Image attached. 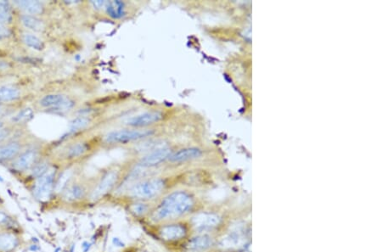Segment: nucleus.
<instances>
[{
	"label": "nucleus",
	"mask_w": 382,
	"mask_h": 252,
	"mask_svg": "<svg viewBox=\"0 0 382 252\" xmlns=\"http://www.w3.org/2000/svg\"><path fill=\"white\" fill-rule=\"evenodd\" d=\"M18 245V240L11 234H0V251L8 252L15 249Z\"/></svg>",
	"instance_id": "16"
},
{
	"label": "nucleus",
	"mask_w": 382,
	"mask_h": 252,
	"mask_svg": "<svg viewBox=\"0 0 382 252\" xmlns=\"http://www.w3.org/2000/svg\"><path fill=\"white\" fill-rule=\"evenodd\" d=\"M118 179V172L116 170H112L111 172H107L104 178L100 180L99 185H97L96 189L93 192V200H97L107 194L109 191L113 188L115 184Z\"/></svg>",
	"instance_id": "8"
},
{
	"label": "nucleus",
	"mask_w": 382,
	"mask_h": 252,
	"mask_svg": "<svg viewBox=\"0 0 382 252\" xmlns=\"http://www.w3.org/2000/svg\"><path fill=\"white\" fill-rule=\"evenodd\" d=\"M246 239L240 234H230L223 238L219 246L223 249H238L243 247Z\"/></svg>",
	"instance_id": "13"
},
{
	"label": "nucleus",
	"mask_w": 382,
	"mask_h": 252,
	"mask_svg": "<svg viewBox=\"0 0 382 252\" xmlns=\"http://www.w3.org/2000/svg\"><path fill=\"white\" fill-rule=\"evenodd\" d=\"M20 145L17 143H11L0 147V161L11 159L18 154Z\"/></svg>",
	"instance_id": "18"
},
{
	"label": "nucleus",
	"mask_w": 382,
	"mask_h": 252,
	"mask_svg": "<svg viewBox=\"0 0 382 252\" xmlns=\"http://www.w3.org/2000/svg\"><path fill=\"white\" fill-rule=\"evenodd\" d=\"M37 159V152L35 151H26L21 155L15 163V167L19 171L29 169L33 166Z\"/></svg>",
	"instance_id": "14"
},
{
	"label": "nucleus",
	"mask_w": 382,
	"mask_h": 252,
	"mask_svg": "<svg viewBox=\"0 0 382 252\" xmlns=\"http://www.w3.org/2000/svg\"><path fill=\"white\" fill-rule=\"evenodd\" d=\"M153 134V130L150 129L115 130L105 136V140L108 144H125L151 137Z\"/></svg>",
	"instance_id": "2"
},
{
	"label": "nucleus",
	"mask_w": 382,
	"mask_h": 252,
	"mask_svg": "<svg viewBox=\"0 0 382 252\" xmlns=\"http://www.w3.org/2000/svg\"><path fill=\"white\" fill-rule=\"evenodd\" d=\"M60 252V249L56 250V252Z\"/></svg>",
	"instance_id": "36"
},
{
	"label": "nucleus",
	"mask_w": 382,
	"mask_h": 252,
	"mask_svg": "<svg viewBox=\"0 0 382 252\" xmlns=\"http://www.w3.org/2000/svg\"><path fill=\"white\" fill-rule=\"evenodd\" d=\"M1 111H2V107L0 106V113H1Z\"/></svg>",
	"instance_id": "35"
},
{
	"label": "nucleus",
	"mask_w": 382,
	"mask_h": 252,
	"mask_svg": "<svg viewBox=\"0 0 382 252\" xmlns=\"http://www.w3.org/2000/svg\"><path fill=\"white\" fill-rule=\"evenodd\" d=\"M163 117V115L160 111H151L142 112L140 114L136 115L127 119L126 124L127 126L133 127H145L151 124L160 122Z\"/></svg>",
	"instance_id": "7"
},
{
	"label": "nucleus",
	"mask_w": 382,
	"mask_h": 252,
	"mask_svg": "<svg viewBox=\"0 0 382 252\" xmlns=\"http://www.w3.org/2000/svg\"><path fill=\"white\" fill-rule=\"evenodd\" d=\"M105 9L107 15L112 19L119 20L126 16V6L123 1H107Z\"/></svg>",
	"instance_id": "11"
},
{
	"label": "nucleus",
	"mask_w": 382,
	"mask_h": 252,
	"mask_svg": "<svg viewBox=\"0 0 382 252\" xmlns=\"http://www.w3.org/2000/svg\"><path fill=\"white\" fill-rule=\"evenodd\" d=\"M22 40L25 43L26 45L30 47L32 49H36V50H41L43 49V42L36 37L35 35L30 33H24L22 35Z\"/></svg>",
	"instance_id": "23"
},
{
	"label": "nucleus",
	"mask_w": 382,
	"mask_h": 252,
	"mask_svg": "<svg viewBox=\"0 0 382 252\" xmlns=\"http://www.w3.org/2000/svg\"><path fill=\"white\" fill-rule=\"evenodd\" d=\"M40 105L43 107L50 108L56 111H66L74 106V102L63 94H49L41 99Z\"/></svg>",
	"instance_id": "5"
},
{
	"label": "nucleus",
	"mask_w": 382,
	"mask_h": 252,
	"mask_svg": "<svg viewBox=\"0 0 382 252\" xmlns=\"http://www.w3.org/2000/svg\"><path fill=\"white\" fill-rule=\"evenodd\" d=\"M32 117H33V111L31 108H25V109H22V111H19L18 113L13 117V121L16 123H24L32 119Z\"/></svg>",
	"instance_id": "25"
},
{
	"label": "nucleus",
	"mask_w": 382,
	"mask_h": 252,
	"mask_svg": "<svg viewBox=\"0 0 382 252\" xmlns=\"http://www.w3.org/2000/svg\"><path fill=\"white\" fill-rule=\"evenodd\" d=\"M212 238L207 235H200L193 238L187 244V248L191 251H205L213 246Z\"/></svg>",
	"instance_id": "15"
},
{
	"label": "nucleus",
	"mask_w": 382,
	"mask_h": 252,
	"mask_svg": "<svg viewBox=\"0 0 382 252\" xmlns=\"http://www.w3.org/2000/svg\"><path fill=\"white\" fill-rule=\"evenodd\" d=\"M193 200L190 194L184 191H176L164 199L155 212L157 220L172 219L184 215L191 209Z\"/></svg>",
	"instance_id": "1"
},
{
	"label": "nucleus",
	"mask_w": 382,
	"mask_h": 252,
	"mask_svg": "<svg viewBox=\"0 0 382 252\" xmlns=\"http://www.w3.org/2000/svg\"><path fill=\"white\" fill-rule=\"evenodd\" d=\"M186 230L181 225H169L160 229V236L166 240H176L185 236Z\"/></svg>",
	"instance_id": "12"
},
{
	"label": "nucleus",
	"mask_w": 382,
	"mask_h": 252,
	"mask_svg": "<svg viewBox=\"0 0 382 252\" xmlns=\"http://www.w3.org/2000/svg\"><path fill=\"white\" fill-rule=\"evenodd\" d=\"M71 175H72V172L71 170H65V172L62 173L61 177L59 178L58 181L56 183V187H55L56 193H61L62 191H63V189L67 185L68 182L71 179Z\"/></svg>",
	"instance_id": "24"
},
{
	"label": "nucleus",
	"mask_w": 382,
	"mask_h": 252,
	"mask_svg": "<svg viewBox=\"0 0 382 252\" xmlns=\"http://www.w3.org/2000/svg\"><path fill=\"white\" fill-rule=\"evenodd\" d=\"M84 194L83 188L79 185H73L69 188L64 194V199L67 201H74L79 200Z\"/></svg>",
	"instance_id": "22"
},
{
	"label": "nucleus",
	"mask_w": 382,
	"mask_h": 252,
	"mask_svg": "<svg viewBox=\"0 0 382 252\" xmlns=\"http://www.w3.org/2000/svg\"><path fill=\"white\" fill-rule=\"evenodd\" d=\"M20 97V91L14 87L0 88V101L9 102L16 100Z\"/></svg>",
	"instance_id": "19"
},
{
	"label": "nucleus",
	"mask_w": 382,
	"mask_h": 252,
	"mask_svg": "<svg viewBox=\"0 0 382 252\" xmlns=\"http://www.w3.org/2000/svg\"><path fill=\"white\" fill-rule=\"evenodd\" d=\"M2 128H3V123L0 122V131H2Z\"/></svg>",
	"instance_id": "34"
},
{
	"label": "nucleus",
	"mask_w": 382,
	"mask_h": 252,
	"mask_svg": "<svg viewBox=\"0 0 382 252\" xmlns=\"http://www.w3.org/2000/svg\"><path fill=\"white\" fill-rule=\"evenodd\" d=\"M219 216L213 213H200L192 219V223L198 230H207L215 228L220 223Z\"/></svg>",
	"instance_id": "9"
},
{
	"label": "nucleus",
	"mask_w": 382,
	"mask_h": 252,
	"mask_svg": "<svg viewBox=\"0 0 382 252\" xmlns=\"http://www.w3.org/2000/svg\"><path fill=\"white\" fill-rule=\"evenodd\" d=\"M49 169H50L49 164L46 161H43V162L39 163L34 166L33 169L32 171V175L36 177V178H39Z\"/></svg>",
	"instance_id": "28"
},
{
	"label": "nucleus",
	"mask_w": 382,
	"mask_h": 252,
	"mask_svg": "<svg viewBox=\"0 0 382 252\" xmlns=\"http://www.w3.org/2000/svg\"><path fill=\"white\" fill-rule=\"evenodd\" d=\"M11 15L8 8V3L5 1H0V22H9Z\"/></svg>",
	"instance_id": "27"
},
{
	"label": "nucleus",
	"mask_w": 382,
	"mask_h": 252,
	"mask_svg": "<svg viewBox=\"0 0 382 252\" xmlns=\"http://www.w3.org/2000/svg\"><path fill=\"white\" fill-rule=\"evenodd\" d=\"M56 169L50 168L43 175L37 178L34 186L33 193L37 200L45 202L50 200L54 189Z\"/></svg>",
	"instance_id": "4"
},
{
	"label": "nucleus",
	"mask_w": 382,
	"mask_h": 252,
	"mask_svg": "<svg viewBox=\"0 0 382 252\" xmlns=\"http://www.w3.org/2000/svg\"><path fill=\"white\" fill-rule=\"evenodd\" d=\"M90 124V120L88 117H78L71 121L69 125V133H74L81 130L85 129Z\"/></svg>",
	"instance_id": "20"
},
{
	"label": "nucleus",
	"mask_w": 382,
	"mask_h": 252,
	"mask_svg": "<svg viewBox=\"0 0 382 252\" xmlns=\"http://www.w3.org/2000/svg\"><path fill=\"white\" fill-rule=\"evenodd\" d=\"M107 1H92L91 4L96 9H105Z\"/></svg>",
	"instance_id": "30"
},
{
	"label": "nucleus",
	"mask_w": 382,
	"mask_h": 252,
	"mask_svg": "<svg viewBox=\"0 0 382 252\" xmlns=\"http://www.w3.org/2000/svg\"><path fill=\"white\" fill-rule=\"evenodd\" d=\"M171 154H172L171 149L167 146L162 145L154 151L149 152L145 155V157H142L141 160L139 161V165L145 167L158 166L160 163L167 160Z\"/></svg>",
	"instance_id": "6"
},
{
	"label": "nucleus",
	"mask_w": 382,
	"mask_h": 252,
	"mask_svg": "<svg viewBox=\"0 0 382 252\" xmlns=\"http://www.w3.org/2000/svg\"><path fill=\"white\" fill-rule=\"evenodd\" d=\"M164 186L163 180L160 179L145 180L133 185L130 189V195L139 199H151L160 194Z\"/></svg>",
	"instance_id": "3"
},
{
	"label": "nucleus",
	"mask_w": 382,
	"mask_h": 252,
	"mask_svg": "<svg viewBox=\"0 0 382 252\" xmlns=\"http://www.w3.org/2000/svg\"><path fill=\"white\" fill-rule=\"evenodd\" d=\"M16 4L26 12L32 15L40 14L43 11V5L38 1H16Z\"/></svg>",
	"instance_id": "17"
},
{
	"label": "nucleus",
	"mask_w": 382,
	"mask_h": 252,
	"mask_svg": "<svg viewBox=\"0 0 382 252\" xmlns=\"http://www.w3.org/2000/svg\"><path fill=\"white\" fill-rule=\"evenodd\" d=\"M9 34V30L3 26L2 22H0V38H1V37H7Z\"/></svg>",
	"instance_id": "31"
},
{
	"label": "nucleus",
	"mask_w": 382,
	"mask_h": 252,
	"mask_svg": "<svg viewBox=\"0 0 382 252\" xmlns=\"http://www.w3.org/2000/svg\"><path fill=\"white\" fill-rule=\"evenodd\" d=\"M112 242L114 244L115 246H117V247H124L125 246L124 242L119 238H114L113 240H112Z\"/></svg>",
	"instance_id": "33"
},
{
	"label": "nucleus",
	"mask_w": 382,
	"mask_h": 252,
	"mask_svg": "<svg viewBox=\"0 0 382 252\" xmlns=\"http://www.w3.org/2000/svg\"><path fill=\"white\" fill-rule=\"evenodd\" d=\"M22 22L26 28L31 29L32 31L39 32L43 29V22L39 19L36 18L34 16L25 15L22 17Z\"/></svg>",
	"instance_id": "21"
},
{
	"label": "nucleus",
	"mask_w": 382,
	"mask_h": 252,
	"mask_svg": "<svg viewBox=\"0 0 382 252\" xmlns=\"http://www.w3.org/2000/svg\"><path fill=\"white\" fill-rule=\"evenodd\" d=\"M8 221H9V217L7 216L6 213L0 211V225L5 224Z\"/></svg>",
	"instance_id": "32"
},
{
	"label": "nucleus",
	"mask_w": 382,
	"mask_h": 252,
	"mask_svg": "<svg viewBox=\"0 0 382 252\" xmlns=\"http://www.w3.org/2000/svg\"><path fill=\"white\" fill-rule=\"evenodd\" d=\"M131 210L136 215H143V214H145V212H147L148 206H146L145 204H134V205L131 206Z\"/></svg>",
	"instance_id": "29"
},
{
	"label": "nucleus",
	"mask_w": 382,
	"mask_h": 252,
	"mask_svg": "<svg viewBox=\"0 0 382 252\" xmlns=\"http://www.w3.org/2000/svg\"><path fill=\"white\" fill-rule=\"evenodd\" d=\"M202 152L197 148H185L172 153L168 160L172 162H185L201 157Z\"/></svg>",
	"instance_id": "10"
},
{
	"label": "nucleus",
	"mask_w": 382,
	"mask_h": 252,
	"mask_svg": "<svg viewBox=\"0 0 382 252\" xmlns=\"http://www.w3.org/2000/svg\"><path fill=\"white\" fill-rule=\"evenodd\" d=\"M87 151V146L83 143H77L76 145H73L69 150H68V157L71 158L80 157L83 156Z\"/></svg>",
	"instance_id": "26"
}]
</instances>
